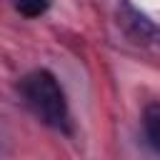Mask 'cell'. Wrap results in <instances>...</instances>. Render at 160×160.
Instances as JSON below:
<instances>
[{
    "instance_id": "cell-4",
    "label": "cell",
    "mask_w": 160,
    "mask_h": 160,
    "mask_svg": "<svg viewBox=\"0 0 160 160\" xmlns=\"http://www.w3.org/2000/svg\"><path fill=\"white\" fill-rule=\"evenodd\" d=\"M15 8L25 18H40L50 8V0H15Z\"/></svg>"
},
{
    "instance_id": "cell-5",
    "label": "cell",
    "mask_w": 160,
    "mask_h": 160,
    "mask_svg": "<svg viewBox=\"0 0 160 160\" xmlns=\"http://www.w3.org/2000/svg\"><path fill=\"white\" fill-rule=\"evenodd\" d=\"M0 155H2V135H0Z\"/></svg>"
},
{
    "instance_id": "cell-2",
    "label": "cell",
    "mask_w": 160,
    "mask_h": 160,
    "mask_svg": "<svg viewBox=\"0 0 160 160\" xmlns=\"http://www.w3.org/2000/svg\"><path fill=\"white\" fill-rule=\"evenodd\" d=\"M115 18H118V25L122 28V32L132 42H138L142 48L160 50V25L152 18H148L142 10H138L130 0H120Z\"/></svg>"
},
{
    "instance_id": "cell-1",
    "label": "cell",
    "mask_w": 160,
    "mask_h": 160,
    "mask_svg": "<svg viewBox=\"0 0 160 160\" xmlns=\"http://www.w3.org/2000/svg\"><path fill=\"white\" fill-rule=\"evenodd\" d=\"M20 92L28 108L50 128L68 130L70 128V110L62 92L60 80L50 70H32L20 80Z\"/></svg>"
},
{
    "instance_id": "cell-3",
    "label": "cell",
    "mask_w": 160,
    "mask_h": 160,
    "mask_svg": "<svg viewBox=\"0 0 160 160\" xmlns=\"http://www.w3.org/2000/svg\"><path fill=\"white\" fill-rule=\"evenodd\" d=\"M140 125H142V138H145L148 148L155 155H160V102L145 105L142 118H140Z\"/></svg>"
}]
</instances>
